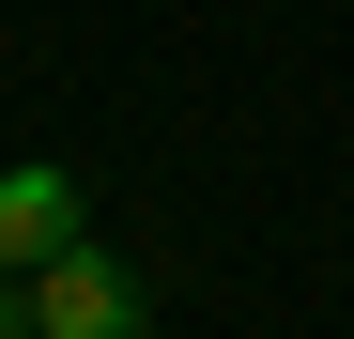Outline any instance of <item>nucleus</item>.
I'll use <instances>...</instances> for the list:
<instances>
[{
  "label": "nucleus",
  "mask_w": 354,
  "mask_h": 339,
  "mask_svg": "<svg viewBox=\"0 0 354 339\" xmlns=\"http://www.w3.org/2000/svg\"><path fill=\"white\" fill-rule=\"evenodd\" d=\"M62 247H77V170L62 154H16V170H0V262L31 277V262H62Z\"/></svg>",
  "instance_id": "f03ea898"
},
{
  "label": "nucleus",
  "mask_w": 354,
  "mask_h": 339,
  "mask_svg": "<svg viewBox=\"0 0 354 339\" xmlns=\"http://www.w3.org/2000/svg\"><path fill=\"white\" fill-rule=\"evenodd\" d=\"M0 339H46V309H31V277L0 262Z\"/></svg>",
  "instance_id": "7ed1b4c3"
},
{
  "label": "nucleus",
  "mask_w": 354,
  "mask_h": 339,
  "mask_svg": "<svg viewBox=\"0 0 354 339\" xmlns=\"http://www.w3.org/2000/svg\"><path fill=\"white\" fill-rule=\"evenodd\" d=\"M31 309H46V339H139V277L77 232L62 262H31Z\"/></svg>",
  "instance_id": "f257e3e1"
}]
</instances>
